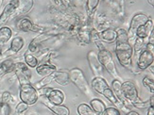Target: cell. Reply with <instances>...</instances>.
<instances>
[{"label": "cell", "mask_w": 154, "mask_h": 115, "mask_svg": "<svg viewBox=\"0 0 154 115\" xmlns=\"http://www.w3.org/2000/svg\"><path fill=\"white\" fill-rule=\"evenodd\" d=\"M128 32L123 29H119L116 30V42H128Z\"/></svg>", "instance_id": "f546056e"}, {"label": "cell", "mask_w": 154, "mask_h": 115, "mask_svg": "<svg viewBox=\"0 0 154 115\" xmlns=\"http://www.w3.org/2000/svg\"><path fill=\"white\" fill-rule=\"evenodd\" d=\"M148 115H154V107H149Z\"/></svg>", "instance_id": "60d3db41"}, {"label": "cell", "mask_w": 154, "mask_h": 115, "mask_svg": "<svg viewBox=\"0 0 154 115\" xmlns=\"http://www.w3.org/2000/svg\"><path fill=\"white\" fill-rule=\"evenodd\" d=\"M98 38L101 40L102 42L112 44L116 42V30L112 29H106L98 33Z\"/></svg>", "instance_id": "5bb4252c"}, {"label": "cell", "mask_w": 154, "mask_h": 115, "mask_svg": "<svg viewBox=\"0 0 154 115\" xmlns=\"http://www.w3.org/2000/svg\"><path fill=\"white\" fill-rule=\"evenodd\" d=\"M57 71V67L53 64H48V63H42L36 67V72L42 77H48L51 74L55 73Z\"/></svg>", "instance_id": "e0dca14e"}, {"label": "cell", "mask_w": 154, "mask_h": 115, "mask_svg": "<svg viewBox=\"0 0 154 115\" xmlns=\"http://www.w3.org/2000/svg\"><path fill=\"white\" fill-rule=\"evenodd\" d=\"M55 77V73L51 74V75L48 76V77H45L42 80H40L38 83H36L34 88H37V89H40V88H43L45 87L46 85H48L49 83H51L53 80H54Z\"/></svg>", "instance_id": "f1b7e54d"}, {"label": "cell", "mask_w": 154, "mask_h": 115, "mask_svg": "<svg viewBox=\"0 0 154 115\" xmlns=\"http://www.w3.org/2000/svg\"><path fill=\"white\" fill-rule=\"evenodd\" d=\"M149 20V16L146 15L145 13H137L134 16L132 17L131 22V26H130V30L128 32V36L133 37L135 36V31L139 28L140 26L144 25L146 21Z\"/></svg>", "instance_id": "ba28073f"}, {"label": "cell", "mask_w": 154, "mask_h": 115, "mask_svg": "<svg viewBox=\"0 0 154 115\" xmlns=\"http://www.w3.org/2000/svg\"><path fill=\"white\" fill-rule=\"evenodd\" d=\"M77 35L82 43L89 44L91 42V29L88 26H80L78 30Z\"/></svg>", "instance_id": "ffe728a7"}, {"label": "cell", "mask_w": 154, "mask_h": 115, "mask_svg": "<svg viewBox=\"0 0 154 115\" xmlns=\"http://www.w3.org/2000/svg\"><path fill=\"white\" fill-rule=\"evenodd\" d=\"M25 62L26 64L29 67H30V68H35V67L38 66V59L29 52H26L25 54Z\"/></svg>", "instance_id": "83f0119b"}, {"label": "cell", "mask_w": 154, "mask_h": 115, "mask_svg": "<svg viewBox=\"0 0 154 115\" xmlns=\"http://www.w3.org/2000/svg\"><path fill=\"white\" fill-rule=\"evenodd\" d=\"M14 72L19 80L20 85L29 83V79L31 77V72L29 69V66L24 62H18L14 64Z\"/></svg>", "instance_id": "8992f818"}, {"label": "cell", "mask_w": 154, "mask_h": 115, "mask_svg": "<svg viewBox=\"0 0 154 115\" xmlns=\"http://www.w3.org/2000/svg\"><path fill=\"white\" fill-rule=\"evenodd\" d=\"M28 105H26V103H24V102H20L17 106H16V109H15V110H16V112L17 113H22V112H24L25 110H28Z\"/></svg>", "instance_id": "e575fe53"}, {"label": "cell", "mask_w": 154, "mask_h": 115, "mask_svg": "<svg viewBox=\"0 0 154 115\" xmlns=\"http://www.w3.org/2000/svg\"><path fill=\"white\" fill-rule=\"evenodd\" d=\"M87 59L94 75L96 77H101L104 74V68L97 59V54L95 51H90L87 55Z\"/></svg>", "instance_id": "52a82bcc"}, {"label": "cell", "mask_w": 154, "mask_h": 115, "mask_svg": "<svg viewBox=\"0 0 154 115\" xmlns=\"http://www.w3.org/2000/svg\"><path fill=\"white\" fill-rule=\"evenodd\" d=\"M107 88H109V85L103 77H96L92 80V89L96 92H97L99 94H102Z\"/></svg>", "instance_id": "9a60e30c"}, {"label": "cell", "mask_w": 154, "mask_h": 115, "mask_svg": "<svg viewBox=\"0 0 154 115\" xmlns=\"http://www.w3.org/2000/svg\"><path fill=\"white\" fill-rule=\"evenodd\" d=\"M24 44H25V42H24V39L22 37H19V36L15 37L11 41L10 50L12 54H15L23 48Z\"/></svg>", "instance_id": "7402d4cb"}, {"label": "cell", "mask_w": 154, "mask_h": 115, "mask_svg": "<svg viewBox=\"0 0 154 115\" xmlns=\"http://www.w3.org/2000/svg\"><path fill=\"white\" fill-rule=\"evenodd\" d=\"M121 91H122L123 96L127 100H129L131 104L140 101L138 97L137 89L134 83H132L131 81H125V82H123L121 84Z\"/></svg>", "instance_id": "5b68a950"}, {"label": "cell", "mask_w": 154, "mask_h": 115, "mask_svg": "<svg viewBox=\"0 0 154 115\" xmlns=\"http://www.w3.org/2000/svg\"><path fill=\"white\" fill-rule=\"evenodd\" d=\"M11 93H10L9 92H3L2 97H1V99H2V103H7V104H8V102L11 100Z\"/></svg>", "instance_id": "d590c367"}, {"label": "cell", "mask_w": 154, "mask_h": 115, "mask_svg": "<svg viewBox=\"0 0 154 115\" xmlns=\"http://www.w3.org/2000/svg\"><path fill=\"white\" fill-rule=\"evenodd\" d=\"M2 57V50H1V47H0V59Z\"/></svg>", "instance_id": "ee69618b"}, {"label": "cell", "mask_w": 154, "mask_h": 115, "mask_svg": "<svg viewBox=\"0 0 154 115\" xmlns=\"http://www.w3.org/2000/svg\"><path fill=\"white\" fill-rule=\"evenodd\" d=\"M146 43H145V39H141V38H138L135 40V43H134V50L138 53L140 51H142L146 48Z\"/></svg>", "instance_id": "4dcf8cb0"}, {"label": "cell", "mask_w": 154, "mask_h": 115, "mask_svg": "<svg viewBox=\"0 0 154 115\" xmlns=\"http://www.w3.org/2000/svg\"><path fill=\"white\" fill-rule=\"evenodd\" d=\"M153 30V21L151 18H149L144 25L140 26L135 31V36L141 39H148L151 31Z\"/></svg>", "instance_id": "30bf717a"}, {"label": "cell", "mask_w": 154, "mask_h": 115, "mask_svg": "<svg viewBox=\"0 0 154 115\" xmlns=\"http://www.w3.org/2000/svg\"><path fill=\"white\" fill-rule=\"evenodd\" d=\"M51 1L54 3V5H56L57 7H59V8H61V9H64L66 7L63 0H51Z\"/></svg>", "instance_id": "8d00e7d4"}, {"label": "cell", "mask_w": 154, "mask_h": 115, "mask_svg": "<svg viewBox=\"0 0 154 115\" xmlns=\"http://www.w3.org/2000/svg\"><path fill=\"white\" fill-rule=\"evenodd\" d=\"M20 99L22 102L28 106L34 105L38 100V92L36 88L33 87L30 83L22 84L20 86Z\"/></svg>", "instance_id": "277c9868"}, {"label": "cell", "mask_w": 154, "mask_h": 115, "mask_svg": "<svg viewBox=\"0 0 154 115\" xmlns=\"http://www.w3.org/2000/svg\"><path fill=\"white\" fill-rule=\"evenodd\" d=\"M90 105H91L92 110L98 114H101L106 109V105L102 102L101 100L97 99V98L92 99L91 102H90Z\"/></svg>", "instance_id": "cb8c5ba5"}, {"label": "cell", "mask_w": 154, "mask_h": 115, "mask_svg": "<svg viewBox=\"0 0 154 115\" xmlns=\"http://www.w3.org/2000/svg\"><path fill=\"white\" fill-rule=\"evenodd\" d=\"M148 2L149 3L150 6H152V7L154 6V0H148Z\"/></svg>", "instance_id": "7bdbcfd3"}, {"label": "cell", "mask_w": 154, "mask_h": 115, "mask_svg": "<svg viewBox=\"0 0 154 115\" xmlns=\"http://www.w3.org/2000/svg\"><path fill=\"white\" fill-rule=\"evenodd\" d=\"M1 1H2V2H3V0H1Z\"/></svg>", "instance_id": "bcb514c9"}, {"label": "cell", "mask_w": 154, "mask_h": 115, "mask_svg": "<svg viewBox=\"0 0 154 115\" xmlns=\"http://www.w3.org/2000/svg\"><path fill=\"white\" fill-rule=\"evenodd\" d=\"M97 59L99 60V62L103 66V68H105L106 71L108 72L112 77H115L116 79H118V80L121 79V77H120V76L117 73V69L116 67L115 62H113V59H112V55L109 50H107L105 48L99 50L97 53Z\"/></svg>", "instance_id": "3957f363"}, {"label": "cell", "mask_w": 154, "mask_h": 115, "mask_svg": "<svg viewBox=\"0 0 154 115\" xmlns=\"http://www.w3.org/2000/svg\"><path fill=\"white\" fill-rule=\"evenodd\" d=\"M48 100L53 105H62L64 101V93L61 90L52 89L48 96Z\"/></svg>", "instance_id": "2e32d148"}, {"label": "cell", "mask_w": 154, "mask_h": 115, "mask_svg": "<svg viewBox=\"0 0 154 115\" xmlns=\"http://www.w3.org/2000/svg\"><path fill=\"white\" fill-rule=\"evenodd\" d=\"M33 7V0H16L15 12L17 14L24 15L28 13Z\"/></svg>", "instance_id": "7c38bea8"}, {"label": "cell", "mask_w": 154, "mask_h": 115, "mask_svg": "<svg viewBox=\"0 0 154 115\" xmlns=\"http://www.w3.org/2000/svg\"><path fill=\"white\" fill-rule=\"evenodd\" d=\"M54 80L56 82L62 86H66L68 85L70 82L69 79V72L65 70H61V71H56L55 72V77Z\"/></svg>", "instance_id": "d6986e66"}, {"label": "cell", "mask_w": 154, "mask_h": 115, "mask_svg": "<svg viewBox=\"0 0 154 115\" xmlns=\"http://www.w3.org/2000/svg\"><path fill=\"white\" fill-rule=\"evenodd\" d=\"M149 107H153L154 106V95L152 94V95L150 96V99H149Z\"/></svg>", "instance_id": "ab89813d"}, {"label": "cell", "mask_w": 154, "mask_h": 115, "mask_svg": "<svg viewBox=\"0 0 154 115\" xmlns=\"http://www.w3.org/2000/svg\"><path fill=\"white\" fill-rule=\"evenodd\" d=\"M11 34L12 31L9 26H2V28H0V44H7V42L11 39Z\"/></svg>", "instance_id": "d4e9b609"}, {"label": "cell", "mask_w": 154, "mask_h": 115, "mask_svg": "<svg viewBox=\"0 0 154 115\" xmlns=\"http://www.w3.org/2000/svg\"><path fill=\"white\" fill-rule=\"evenodd\" d=\"M153 60H154L153 53L144 49L138 58V62H137L138 68L141 70H145L146 68H149V67L153 63Z\"/></svg>", "instance_id": "9c48e42d"}, {"label": "cell", "mask_w": 154, "mask_h": 115, "mask_svg": "<svg viewBox=\"0 0 154 115\" xmlns=\"http://www.w3.org/2000/svg\"><path fill=\"white\" fill-rule=\"evenodd\" d=\"M17 29L19 30H22L25 32H29V31H32L33 30V25L32 22L30 21V19L28 17H23L20 18L17 21Z\"/></svg>", "instance_id": "44dd1931"}, {"label": "cell", "mask_w": 154, "mask_h": 115, "mask_svg": "<svg viewBox=\"0 0 154 115\" xmlns=\"http://www.w3.org/2000/svg\"><path fill=\"white\" fill-rule=\"evenodd\" d=\"M52 91V88H45V87H43V88H40L38 89L37 92H38V95H41V96H45L48 97L49 92Z\"/></svg>", "instance_id": "836d02e7"}, {"label": "cell", "mask_w": 154, "mask_h": 115, "mask_svg": "<svg viewBox=\"0 0 154 115\" xmlns=\"http://www.w3.org/2000/svg\"><path fill=\"white\" fill-rule=\"evenodd\" d=\"M116 54L120 65L125 68H130L133 54L132 46L128 42H116Z\"/></svg>", "instance_id": "6da1fadb"}, {"label": "cell", "mask_w": 154, "mask_h": 115, "mask_svg": "<svg viewBox=\"0 0 154 115\" xmlns=\"http://www.w3.org/2000/svg\"><path fill=\"white\" fill-rule=\"evenodd\" d=\"M126 115H140L138 112H136V111H133V110H131V111H129L128 113H127Z\"/></svg>", "instance_id": "b9f144b4"}, {"label": "cell", "mask_w": 154, "mask_h": 115, "mask_svg": "<svg viewBox=\"0 0 154 115\" xmlns=\"http://www.w3.org/2000/svg\"><path fill=\"white\" fill-rule=\"evenodd\" d=\"M69 79L71 82L74 83L79 89L82 91L86 96H93L94 92L92 91V88H90L88 81L86 80V77L84 76L83 72L79 69L74 68L69 71Z\"/></svg>", "instance_id": "7a4b0ae2"}, {"label": "cell", "mask_w": 154, "mask_h": 115, "mask_svg": "<svg viewBox=\"0 0 154 115\" xmlns=\"http://www.w3.org/2000/svg\"><path fill=\"white\" fill-rule=\"evenodd\" d=\"M145 49H146V50H148V51H149V52H151V53H153V52H154V44L148 43V44H146V48H145Z\"/></svg>", "instance_id": "74e56055"}, {"label": "cell", "mask_w": 154, "mask_h": 115, "mask_svg": "<svg viewBox=\"0 0 154 115\" xmlns=\"http://www.w3.org/2000/svg\"><path fill=\"white\" fill-rule=\"evenodd\" d=\"M2 4V1H1V0H0V5H1Z\"/></svg>", "instance_id": "f6af8a7d"}, {"label": "cell", "mask_w": 154, "mask_h": 115, "mask_svg": "<svg viewBox=\"0 0 154 115\" xmlns=\"http://www.w3.org/2000/svg\"><path fill=\"white\" fill-rule=\"evenodd\" d=\"M148 38H149V42H148V43L154 44V32H153V30L151 31V33H150L149 36Z\"/></svg>", "instance_id": "f35d334b"}, {"label": "cell", "mask_w": 154, "mask_h": 115, "mask_svg": "<svg viewBox=\"0 0 154 115\" xmlns=\"http://www.w3.org/2000/svg\"><path fill=\"white\" fill-rule=\"evenodd\" d=\"M78 113L79 115H98V113L94 111L92 107L86 104H80L78 107Z\"/></svg>", "instance_id": "484cf974"}, {"label": "cell", "mask_w": 154, "mask_h": 115, "mask_svg": "<svg viewBox=\"0 0 154 115\" xmlns=\"http://www.w3.org/2000/svg\"><path fill=\"white\" fill-rule=\"evenodd\" d=\"M143 85L148 90H149L150 92L153 94V92H154V81L152 78H149V77H145L143 78Z\"/></svg>", "instance_id": "1f68e13d"}, {"label": "cell", "mask_w": 154, "mask_h": 115, "mask_svg": "<svg viewBox=\"0 0 154 115\" xmlns=\"http://www.w3.org/2000/svg\"><path fill=\"white\" fill-rule=\"evenodd\" d=\"M49 38V36L45 35V34H41L38 37H36L35 39H33L31 41V43L29 45V50L31 53H38L40 51V44L41 43H43L44 41L48 40Z\"/></svg>", "instance_id": "ac0fdd59"}, {"label": "cell", "mask_w": 154, "mask_h": 115, "mask_svg": "<svg viewBox=\"0 0 154 115\" xmlns=\"http://www.w3.org/2000/svg\"><path fill=\"white\" fill-rule=\"evenodd\" d=\"M102 95L105 96L107 99H108V100L110 101L111 103H112L115 106H118V107H122V106H123V104L116 98V94L113 93L112 90L110 89V88H107V89L103 92Z\"/></svg>", "instance_id": "603a6c76"}, {"label": "cell", "mask_w": 154, "mask_h": 115, "mask_svg": "<svg viewBox=\"0 0 154 115\" xmlns=\"http://www.w3.org/2000/svg\"><path fill=\"white\" fill-rule=\"evenodd\" d=\"M99 1L100 0H87L86 1V10L89 16H92L96 11L99 5Z\"/></svg>", "instance_id": "4316f807"}, {"label": "cell", "mask_w": 154, "mask_h": 115, "mask_svg": "<svg viewBox=\"0 0 154 115\" xmlns=\"http://www.w3.org/2000/svg\"><path fill=\"white\" fill-rule=\"evenodd\" d=\"M45 105L48 107L51 110V112L54 115H69L70 111L67 107L63 106V105H53L51 104L48 100H45L44 101Z\"/></svg>", "instance_id": "4fadbf2b"}, {"label": "cell", "mask_w": 154, "mask_h": 115, "mask_svg": "<svg viewBox=\"0 0 154 115\" xmlns=\"http://www.w3.org/2000/svg\"><path fill=\"white\" fill-rule=\"evenodd\" d=\"M101 115H121L120 111L116 109V107H108L105 109V110L101 113Z\"/></svg>", "instance_id": "d6a6232c"}, {"label": "cell", "mask_w": 154, "mask_h": 115, "mask_svg": "<svg viewBox=\"0 0 154 115\" xmlns=\"http://www.w3.org/2000/svg\"><path fill=\"white\" fill-rule=\"evenodd\" d=\"M15 8H16V0H11L6 5L3 11L0 14V26L5 24L8 20L11 18V16L15 12Z\"/></svg>", "instance_id": "8fae6325"}]
</instances>
